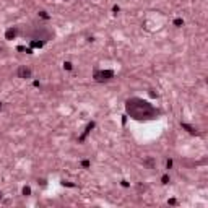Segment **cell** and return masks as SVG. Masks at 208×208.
<instances>
[{
	"mask_svg": "<svg viewBox=\"0 0 208 208\" xmlns=\"http://www.w3.org/2000/svg\"><path fill=\"white\" fill-rule=\"evenodd\" d=\"M125 112L127 116L133 120L145 122V120H153L161 116V111L154 107L150 101L143 99V98H128L125 101Z\"/></svg>",
	"mask_w": 208,
	"mask_h": 208,
	"instance_id": "1",
	"label": "cell"
},
{
	"mask_svg": "<svg viewBox=\"0 0 208 208\" xmlns=\"http://www.w3.org/2000/svg\"><path fill=\"white\" fill-rule=\"evenodd\" d=\"M20 36L26 37V39H39V41H51L56 33L52 28L46 25V23H42V21H29L28 25H23L20 26Z\"/></svg>",
	"mask_w": 208,
	"mask_h": 208,
	"instance_id": "2",
	"label": "cell"
},
{
	"mask_svg": "<svg viewBox=\"0 0 208 208\" xmlns=\"http://www.w3.org/2000/svg\"><path fill=\"white\" fill-rule=\"evenodd\" d=\"M114 70H102V68H94L93 72V80L96 83H109L114 78Z\"/></svg>",
	"mask_w": 208,
	"mask_h": 208,
	"instance_id": "3",
	"label": "cell"
},
{
	"mask_svg": "<svg viewBox=\"0 0 208 208\" xmlns=\"http://www.w3.org/2000/svg\"><path fill=\"white\" fill-rule=\"evenodd\" d=\"M16 76L21 78V80L33 78V70H31L29 67H26V65H20L18 68H16Z\"/></svg>",
	"mask_w": 208,
	"mask_h": 208,
	"instance_id": "4",
	"label": "cell"
},
{
	"mask_svg": "<svg viewBox=\"0 0 208 208\" xmlns=\"http://www.w3.org/2000/svg\"><path fill=\"white\" fill-rule=\"evenodd\" d=\"M96 127V122L91 120V122H88V125L85 127V130H83V133H81L80 137H78V143H85V140L88 138V135L91 133V130Z\"/></svg>",
	"mask_w": 208,
	"mask_h": 208,
	"instance_id": "5",
	"label": "cell"
},
{
	"mask_svg": "<svg viewBox=\"0 0 208 208\" xmlns=\"http://www.w3.org/2000/svg\"><path fill=\"white\" fill-rule=\"evenodd\" d=\"M16 36H20V26H10V28L5 31V39L7 41L15 39Z\"/></svg>",
	"mask_w": 208,
	"mask_h": 208,
	"instance_id": "6",
	"label": "cell"
},
{
	"mask_svg": "<svg viewBox=\"0 0 208 208\" xmlns=\"http://www.w3.org/2000/svg\"><path fill=\"white\" fill-rule=\"evenodd\" d=\"M181 127L187 133H190V135H200V132H198L197 128L193 127V125H190V124H187V122H181Z\"/></svg>",
	"mask_w": 208,
	"mask_h": 208,
	"instance_id": "7",
	"label": "cell"
},
{
	"mask_svg": "<svg viewBox=\"0 0 208 208\" xmlns=\"http://www.w3.org/2000/svg\"><path fill=\"white\" fill-rule=\"evenodd\" d=\"M143 166H146L148 169H154V168H156V161H154L151 156H148V158L143 159Z\"/></svg>",
	"mask_w": 208,
	"mask_h": 208,
	"instance_id": "8",
	"label": "cell"
},
{
	"mask_svg": "<svg viewBox=\"0 0 208 208\" xmlns=\"http://www.w3.org/2000/svg\"><path fill=\"white\" fill-rule=\"evenodd\" d=\"M44 41H39V39H31L29 41V47L31 49H41V47H44Z\"/></svg>",
	"mask_w": 208,
	"mask_h": 208,
	"instance_id": "9",
	"label": "cell"
},
{
	"mask_svg": "<svg viewBox=\"0 0 208 208\" xmlns=\"http://www.w3.org/2000/svg\"><path fill=\"white\" fill-rule=\"evenodd\" d=\"M37 16H39L41 20H44V21H49V20H51V15H49V13H47L46 10L37 11Z\"/></svg>",
	"mask_w": 208,
	"mask_h": 208,
	"instance_id": "10",
	"label": "cell"
},
{
	"mask_svg": "<svg viewBox=\"0 0 208 208\" xmlns=\"http://www.w3.org/2000/svg\"><path fill=\"white\" fill-rule=\"evenodd\" d=\"M18 52H23V54H33V49L31 47H26V46H18L16 47Z\"/></svg>",
	"mask_w": 208,
	"mask_h": 208,
	"instance_id": "11",
	"label": "cell"
},
{
	"mask_svg": "<svg viewBox=\"0 0 208 208\" xmlns=\"http://www.w3.org/2000/svg\"><path fill=\"white\" fill-rule=\"evenodd\" d=\"M173 25L176 26V28H182V26H184V20H182V18H179V16H177V18H174Z\"/></svg>",
	"mask_w": 208,
	"mask_h": 208,
	"instance_id": "12",
	"label": "cell"
},
{
	"mask_svg": "<svg viewBox=\"0 0 208 208\" xmlns=\"http://www.w3.org/2000/svg\"><path fill=\"white\" fill-rule=\"evenodd\" d=\"M62 67H64V70H67V72H72V70H73V64H72L70 60H65Z\"/></svg>",
	"mask_w": 208,
	"mask_h": 208,
	"instance_id": "13",
	"label": "cell"
},
{
	"mask_svg": "<svg viewBox=\"0 0 208 208\" xmlns=\"http://www.w3.org/2000/svg\"><path fill=\"white\" fill-rule=\"evenodd\" d=\"M169 182H171V177H169V174H163V176H161V184H163V185H168Z\"/></svg>",
	"mask_w": 208,
	"mask_h": 208,
	"instance_id": "14",
	"label": "cell"
},
{
	"mask_svg": "<svg viewBox=\"0 0 208 208\" xmlns=\"http://www.w3.org/2000/svg\"><path fill=\"white\" fill-rule=\"evenodd\" d=\"M81 168L83 169H88V168H91V161H90V159H81Z\"/></svg>",
	"mask_w": 208,
	"mask_h": 208,
	"instance_id": "15",
	"label": "cell"
},
{
	"mask_svg": "<svg viewBox=\"0 0 208 208\" xmlns=\"http://www.w3.org/2000/svg\"><path fill=\"white\" fill-rule=\"evenodd\" d=\"M21 193H23L25 197H29V195H31V187H29V185H25V187L21 189Z\"/></svg>",
	"mask_w": 208,
	"mask_h": 208,
	"instance_id": "16",
	"label": "cell"
},
{
	"mask_svg": "<svg viewBox=\"0 0 208 208\" xmlns=\"http://www.w3.org/2000/svg\"><path fill=\"white\" fill-rule=\"evenodd\" d=\"M60 184L64 185V187H70V189H75V187H76V185H75L73 182H70V181H65V179H64V181H62Z\"/></svg>",
	"mask_w": 208,
	"mask_h": 208,
	"instance_id": "17",
	"label": "cell"
},
{
	"mask_svg": "<svg viewBox=\"0 0 208 208\" xmlns=\"http://www.w3.org/2000/svg\"><path fill=\"white\" fill-rule=\"evenodd\" d=\"M173 166H174V161L171 159V158H169L168 161H166V169L169 171V169H173Z\"/></svg>",
	"mask_w": 208,
	"mask_h": 208,
	"instance_id": "18",
	"label": "cell"
},
{
	"mask_svg": "<svg viewBox=\"0 0 208 208\" xmlns=\"http://www.w3.org/2000/svg\"><path fill=\"white\" fill-rule=\"evenodd\" d=\"M120 185L124 189H128V187H130V182H128V181H125V179H122V181H120Z\"/></svg>",
	"mask_w": 208,
	"mask_h": 208,
	"instance_id": "19",
	"label": "cell"
},
{
	"mask_svg": "<svg viewBox=\"0 0 208 208\" xmlns=\"http://www.w3.org/2000/svg\"><path fill=\"white\" fill-rule=\"evenodd\" d=\"M112 11H114V13L117 15V13L120 11V7H119V5H114V7H112Z\"/></svg>",
	"mask_w": 208,
	"mask_h": 208,
	"instance_id": "20",
	"label": "cell"
},
{
	"mask_svg": "<svg viewBox=\"0 0 208 208\" xmlns=\"http://www.w3.org/2000/svg\"><path fill=\"white\" fill-rule=\"evenodd\" d=\"M33 86H34V88H41V81L34 80V81H33Z\"/></svg>",
	"mask_w": 208,
	"mask_h": 208,
	"instance_id": "21",
	"label": "cell"
},
{
	"mask_svg": "<svg viewBox=\"0 0 208 208\" xmlns=\"http://www.w3.org/2000/svg\"><path fill=\"white\" fill-rule=\"evenodd\" d=\"M169 205H176V203H177V202H176V198H171V200H169Z\"/></svg>",
	"mask_w": 208,
	"mask_h": 208,
	"instance_id": "22",
	"label": "cell"
},
{
	"mask_svg": "<svg viewBox=\"0 0 208 208\" xmlns=\"http://www.w3.org/2000/svg\"><path fill=\"white\" fill-rule=\"evenodd\" d=\"M125 122H127V116H122V124L125 125Z\"/></svg>",
	"mask_w": 208,
	"mask_h": 208,
	"instance_id": "23",
	"label": "cell"
},
{
	"mask_svg": "<svg viewBox=\"0 0 208 208\" xmlns=\"http://www.w3.org/2000/svg\"><path fill=\"white\" fill-rule=\"evenodd\" d=\"M150 96H151V98H156L158 94H156V93H154V91H150Z\"/></svg>",
	"mask_w": 208,
	"mask_h": 208,
	"instance_id": "24",
	"label": "cell"
},
{
	"mask_svg": "<svg viewBox=\"0 0 208 208\" xmlns=\"http://www.w3.org/2000/svg\"><path fill=\"white\" fill-rule=\"evenodd\" d=\"M2 109H3V102L0 101V112H2Z\"/></svg>",
	"mask_w": 208,
	"mask_h": 208,
	"instance_id": "25",
	"label": "cell"
},
{
	"mask_svg": "<svg viewBox=\"0 0 208 208\" xmlns=\"http://www.w3.org/2000/svg\"><path fill=\"white\" fill-rule=\"evenodd\" d=\"M2 198H3V192H0V202H2Z\"/></svg>",
	"mask_w": 208,
	"mask_h": 208,
	"instance_id": "26",
	"label": "cell"
},
{
	"mask_svg": "<svg viewBox=\"0 0 208 208\" xmlns=\"http://www.w3.org/2000/svg\"><path fill=\"white\" fill-rule=\"evenodd\" d=\"M0 52H2V47H0Z\"/></svg>",
	"mask_w": 208,
	"mask_h": 208,
	"instance_id": "27",
	"label": "cell"
}]
</instances>
